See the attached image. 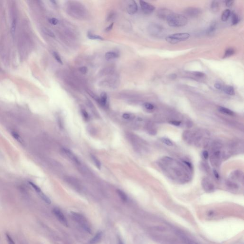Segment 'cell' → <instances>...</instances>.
<instances>
[{"mask_svg": "<svg viewBox=\"0 0 244 244\" xmlns=\"http://www.w3.org/2000/svg\"><path fill=\"white\" fill-rule=\"evenodd\" d=\"M167 21L170 26L181 27L187 24V19L185 16L182 14L173 13Z\"/></svg>", "mask_w": 244, "mask_h": 244, "instance_id": "6da1fadb", "label": "cell"}, {"mask_svg": "<svg viewBox=\"0 0 244 244\" xmlns=\"http://www.w3.org/2000/svg\"><path fill=\"white\" fill-rule=\"evenodd\" d=\"M71 213L73 218L74 219V220L80 224V225H81V227L86 231L89 233H91L92 230L91 225L85 217L83 215L78 213L72 212Z\"/></svg>", "mask_w": 244, "mask_h": 244, "instance_id": "7a4b0ae2", "label": "cell"}, {"mask_svg": "<svg viewBox=\"0 0 244 244\" xmlns=\"http://www.w3.org/2000/svg\"><path fill=\"white\" fill-rule=\"evenodd\" d=\"M190 37L188 33H175L166 37V41L171 44H176L187 40Z\"/></svg>", "mask_w": 244, "mask_h": 244, "instance_id": "3957f363", "label": "cell"}, {"mask_svg": "<svg viewBox=\"0 0 244 244\" xmlns=\"http://www.w3.org/2000/svg\"><path fill=\"white\" fill-rule=\"evenodd\" d=\"M149 33L156 37H162L165 35V31L163 27L157 24L152 23L148 27Z\"/></svg>", "mask_w": 244, "mask_h": 244, "instance_id": "277c9868", "label": "cell"}, {"mask_svg": "<svg viewBox=\"0 0 244 244\" xmlns=\"http://www.w3.org/2000/svg\"><path fill=\"white\" fill-rule=\"evenodd\" d=\"M53 213L60 223L65 226H68V224L67 220L66 219L64 214L62 212V211L59 209L57 208H54L53 209Z\"/></svg>", "mask_w": 244, "mask_h": 244, "instance_id": "5b68a950", "label": "cell"}, {"mask_svg": "<svg viewBox=\"0 0 244 244\" xmlns=\"http://www.w3.org/2000/svg\"><path fill=\"white\" fill-rule=\"evenodd\" d=\"M140 4L143 11L146 14H149L155 10V7L144 0L140 1Z\"/></svg>", "mask_w": 244, "mask_h": 244, "instance_id": "8992f818", "label": "cell"}, {"mask_svg": "<svg viewBox=\"0 0 244 244\" xmlns=\"http://www.w3.org/2000/svg\"><path fill=\"white\" fill-rule=\"evenodd\" d=\"M173 13L172 11L166 8L160 9L157 11V15L159 18L166 21L169 19Z\"/></svg>", "mask_w": 244, "mask_h": 244, "instance_id": "52a82bcc", "label": "cell"}, {"mask_svg": "<svg viewBox=\"0 0 244 244\" xmlns=\"http://www.w3.org/2000/svg\"><path fill=\"white\" fill-rule=\"evenodd\" d=\"M138 10V6L135 0L129 1L127 6V11L129 14L133 15Z\"/></svg>", "mask_w": 244, "mask_h": 244, "instance_id": "ba28073f", "label": "cell"}, {"mask_svg": "<svg viewBox=\"0 0 244 244\" xmlns=\"http://www.w3.org/2000/svg\"><path fill=\"white\" fill-rule=\"evenodd\" d=\"M184 12L186 15L190 17H196L200 14L201 11L198 8L190 7L186 9Z\"/></svg>", "mask_w": 244, "mask_h": 244, "instance_id": "9c48e42d", "label": "cell"}, {"mask_svg": "<svg viewBox=\"0 0 244 244\" xmlns=\"http://www.w3.org/2000/svg\"><path fill=\"white\" fill-rule=\"evenodd\" d=\"M216 27H217L216 22L215 21H213L207 30V32H206L207 34L208 35H209L213 34L215 33V30L216 29Z\"/></svg>", "mask_w": 244, "mask_h": 244, "instance_id": "30bf717a", "label": "cell"}, {"mask_svg": "<svg viewBox=\"0 0 244 244\" xmlns=\"http://www.w3.org/2000/svg\"><path fill=\"white\" fill-rule=\"evenodd\" d=\"M119 57L118 53L114 52H109L106 53L105 58L107 60H110L116 59Z\"/></svg>", "mask_w": 244, "mask_h": 244, "instance_id": "8fae6325", "label": "cell"}, {"mask_svg": "<svg viewBox=\"0 0 244 244\" xmlns=\"http://www.w3.org/2000/svg\"><path fill=\"white\" fill-rule=\"evenodd\" d=\"M224 91L227 95L230 96H234V90L233 87L230 85H226L224 88Z\"/></svg>", "mask_w": 244, "mask_h": 244, "instance_id": "7c38bea8", "label": "cell"}, {"mask_svg": "<svg viewBox=\"0 0 244 244\" xmlns=\"http://www.w3.org/2000/svg\"><path fill=\"white\" fill-rule=\"evenodd\" d=\"M203 185L205 191H211L214 189L212 184L206 179L203 181Z\"/></svg>", "mask_w": 244, "mask_h": 244, "instance_id": "4fadbf2b", "label": "cell"}, {"mask_svg": "<svg viewBox=\"0 0 244 244\" xmlns=\"http://www.w3.org/2000/svg\"><path fill=\"white\" fill-rule=\"evenodd\" d=\"M102 235H103V234H102V232H98L95 235V236L91 239V240L90 241V243L92 244H95L98 243L100 241V240L101 239Z\"/></svg>", "mask_w": 244, "mask_h": 244, "instance_id": "5bb4252c", "label": "cell"}, {"mask_svg": "<svg viewBox=\"0 0 244 244\" xmlns=\"http://www.w3.org/2000/svg\"><path fill=\"white\" fill-rule=\"evenodd\" d=\"M99 101L103 106L106 105L107 102V95L106 93L103 92L101 94L100 97L99 98Z\"/></svg>", "mask_w": 244, "mask_h": 244, "instance_id": "9a60e30c", "label": "cell"}, {"mask_svg": "<svg viewBox=\"0 0 244 244\" xmlns=\"http://www.w3.org/2000/svg\"><path fill=\"white\" fill-rule=\"evenodd\" d=\"M219 111L223 114H226L227 115L233 116L234 115V113L232 111H231V110H230L228 108H225L224 107H220L219 108Z\"/></svg>", "mask_w": 244, "mask_h": 244, "instance_id": "2e32d148", "label": "cell"}, {"mask_svg": "<svg viewBox=\"0 0 244 244\" xmlns=\"http://www.w3.org/2000/svg\"><path fill=\"white\" fill-rule=\"evenodd\" d=\"M231 14V11L229 9H226L223 11L222 14L221 19L224 21H226L228 19L230 15Z\"/></svg>", "mask_w": 244, "mask_h": 244, "instance_id": "e0dca14e", "label": "cell"}, {"mask_svg": "<svg viewBox=\"0 0 244 244\" xmlns=\"http://www.w3.org/2000/svg\"><path fill=\"white\" fill-rule=\"evenodd\" d=\"M211 10L214 12H217L219 10V4L217 1H213L211 6Z\"/></svg>", "mask_w": 244, "mask_h": 244, "instance_id": "ac0fdd59", "label": "cell"}, {"mask_svg": "<svg viewBox=\"0 0 244 244\" xmlns=\"http://www.w3.org/2000/svg\"><path fill=\"white\" fill-rule=\"evenodd\" d=\"M87 37L89 39L91 40H103L104 39L100 36L96 35L95 34H93L91 32H89L87 34Z\"/></svg>", "mask_w": 244, "mask_h": 244, "instance_id": "d6986e66", "label": "cell"}, {"mask_svg": "<svg viewBox=\"0 0 244 244\" xmlns=\"http://www.w3.org/2000/svg\"><path fill=\"white\" fill-rule=\"evenodd\" d=\"M117 191L118 195L123 201L126 202L127 201V197L125 192L120 189H117Z\"/></svg>", "mask_w": 244, "mask_h": 244, "instance_id": "ffe728a7", "label": "cell"}, {"mask_svg": "<svg viewBox=\"0 0 244 244\" xmlns=\"http://www.w3.org/2000/svg\"><path fill=\"white\" fill-rule=\"evenodd\" d=\"M64 151L65 152V153L67 154V155L69 156L70 158H71V159L74 160V161L75 162H79L77 160V159L76 158V157L75 156H74V155L73 154V153L70 151V150H69L68 149L66 148L64 149Z\"/></svg>", "mask_w": 244, "mask_h": 244, "instance_id": "44dd1931", "label": "cell"}, {"mask_svg": "<svg viewBox=\"0 0 244 244\" xmlns=\"http://www.w3.org/2000/svg\"><path fill=\"white\" fill-rule=\"evenodd\" d=\"M11 134L12 136L13 137V138L15 139L19 143H20L21 144L23 143V140H22V138L21 137L20 135L17 133H16L14 131H12L11 133Z\"/></svg>", "mask_w": 244, "mask_h": 244, "instance_id": "7402d4cb", "label": "cell"}, {"mask_svg": "<svg viewBox=\"0 0 244 244\" xmlns=\"http://www.w3.org/2000/svg\"><path fill=\"white\" fill-rule=\"evenodd\" d=\"M39 194L40 195V196L42 198V199L46 203H47V204H50L51 203V201L50 199L47 195H46L44 194H43V192H41V193H40Z\"/></svg>", "mask_w": 244, "mask_h": 244, "instance_id": "603a6c76", "label": "cell"}, {"mask_svg": "<svg viewBox=\"0 0 244 244\" xmlns=\"http://www.w3.org/2000/svg\"><path fill=\"white\" fill-rule=\"evenodd\" d=\"M234 53V51L233 49H232V48H229V49H227L226 50V51H225V52L224 53V58L229 57L231 56H232V55H233Z\"/></svg>", "mask_w": 244, "mask_h": 244, "instance_id": "cb8c5ba5", "label": "cell"}, {"mask_svg": "<svg viewBox=\"0 0 244 244\" xmlns=\"http://www.w3.org/2000/svg\"><path fill=\"white\" fill-rule=\"evenodd\" d=\"M43 32L46 35L49 36L51 37L54 38L55 37V35L54 34L53 32H52L51 30L46 28H43Z\"/></svg>", "mask_w": 244, "mask_h": 244, "instance_id": "d4e9b609", "label": "cell"}, {"mask_svg": "<svg viewBox=\"0 0 244 244\" xmlns=\"http://www.w3.org/2000/svg\"><path fill=\"white\" fill-rule=\"evenodd\" d=\"M231 21H232V24L233 25H236V24H237V23L239 21L238 17L237 15L236 14H235V13H232Z\"/></svg>", "mask_w": 244, "mask_h": 244, "instance_id": "484cf974", "label": "cell"}, {"mask_svg": "<svg viewBox=\"0 0 244 244\" xmlns=\"http://www.w3.org/2000/svg\"><path fill=\"white\" fill-rule=\"evenodd\" d=\"M91 157H92V159L93 160V161L94 162L95 164H96V167L99 169H101V163L99 161V160L97 159L96 157L95 156H91Z\"/></svg>", "mask_w": 244, "mask_h": 244, "instance_id": "4316f807", "label": "cell"}, {"mask_svg": "<svg viewBox=\"0 0 244 244\" xmlns=\"http://www.w3.org/2000/svg\"><path fill=\"white\" fill-rule=\"evenodd\" d=\"M161 140L163 143H164L166 145L168 146H173V142L170 140V139H169L168 138H161Z\"/></svg>", "mask_w": 244, "mask_h": 244, "instance_id": "83f0119b", "label": "cell"}, {"mask_svg": "<svg viewBox=\"0 0 244 244\" xmlns=\"http://www.w3.org/2000/svg\"><path fill=\"white\" fill-rule=\"evenodd\" d=\"M53 55L54 58H55V59L59 63V64H63V61H62V60L61 59V58L60 57V55H59V54L56 53V52H53Z\"/></svg>", "mask_w": 244, "mask_h": 244, "instance_id": "f1b7e54d", "label": "cell"}, {"mask_svg": "<svg viewBox=\"0 0 244 244\" xmlns=\"http://www.w3.org/2000/svg\"><path fill=\"white\" fill-rule=\"evenodd\" d=\"M16 26V21L15 19H14L12 22L11 27V32L13 35L14 34V33L15 32Z\"/></svg>", "mask_w": 244, "mask_h": 244, "instance_id": "f546056e", "label": "cell"}, {"mask_svg": "<svg viewBox=\"0 0 244 244\" xmlns=\"http://www.w3.org/2000/svg\"><path fill=\"white\" fill-rule=\"evenodd\" d=\"M29 183L30 185H32V187L34 189V190L36 191L38 193H41L42 192L41 189H40V188L39 186H38L37 185H36L35 184H34L33 183H32V182H29Z\"/></svg>", "mask_w": 244, "mask_h": 244, "instance_id": "4dcf8cb0", "label": "cell"}, {"mask_svg": "<svg viewBox=\"0 0 244 244\" xmlns=\"http://www.w3.org/2000/svg\"><path fill=\"white\" fill-rule=\"evenodd\" d=\"M144 106L145 107V108H146V109L147 110H153L154 108V106L153 105H152V104L151 103H145L144 104Z\"/></svg>", "mask_w": 244, "mask_h": 244, "instance_id": "1f68e13d", "label": "cell"}, {"mask_svg": "<svg viewBox=\"0 0 244 244\" xmlns=\"http://www.w3.org/2000/svg\"><path fill=\"white\" fill-rule=\"evenodd\" d=\"M192 74H193L194 76L197 77H199V78H202V77H204L205 75L204 73H203L202 72H194L192 73Z\"/></svg>", "mask_w": 244, "mask_h": 244, "instance_id": "d6a6232c", "label": "cell"}, {"mask_svg": "<svg viewBox=\"0 0 244 244\" xmlns=\"http://www.w3.org/2000/svg\"><path fill=\"white\" fill-rule=\"evenodd\" d=\"M48 21H49V22L52 24H53V25H56L58 23H59V21L56 18H49Z\"/></svg>", "mask_w": 244, "mask_h": 244, "instance_id": "836d02e7", "label": "cell"}, {"mask_svg": "<svg viewBox=\"0 0 244 244\" xmlns=\"http://www.w3.org/2000/svg\"><path fill=\"white\" fill-rule=\"evenodd\" d=\"M79 71L83 74H86L87 72H88V68L87 67H85V66H83V67H81L80 68H79Z\"/></svg>", "mask_w": 244, "mask_h": 244, "instance_id": "e575fe53", "label": "cell"}, {"mask_svg": "<svg viewBox=\"0 0 244 244\" xmlns=\"http://www.w3.org/2000/svg\"><path fill=\"white\" fill-rule=\"evenodd\" d=\"M6 239L8 244H15L13 239L11 238V236L8 234H6Z\"/></svg>", "mask_w": 244, "mask_h": 244, "instance_id": "d590c367", "label": "cell"}, {"mask_svg": "<svg viewBox=\"0 0 244 244\" xmlns=\"http://www.w3.org/2000/svg\"><path fill=\"white\" fill-rule=\"evenodd\" d=\"M170 123L171 124L174 125V126H179L180 125L181 123V122L177 121H170Z\"/></svg>", "mask_w": 244, "mask_h": 244, "instance_id": "8d00e7d4", "label": "cell"}, {"mask_svg": "<svg viewBox=\"0 0 244 244\" xmlns=\"http://www.w3.org/2000/svg\"><path fill=\"white\" fill-rule=\"evenodd\" d=\"M234 0H227L225 1V4L227 7H230L233 5Z\"/></svg>", "mask_w": 244, "mask_h": 244, "instance_id": "74e56055", "label": "cell"}, {"mask_svg": "<svg viewBox=\"0 0 244 244\" xmlns=\"http://www.w3.org/2000/svg\"><path fill=\"white\" fill-rule=\"evenodd\" d=\"M214 86H215V88H216L217 89H219V90H220V89H221L222 88V85L220 83H215Z\"/></svg>", "mask_w": 244, "mask_h": 244, "instance_id": "f35d334b", "label": "cell"}, {"mask_svg": "<svg viewBox=\"0 0 244 244\" xmlns=\"http://www.w3.org/2000/svg\"><path fill=\"white\" fill-rule=\"evenodd\" d=\"M113 26H114V23H112L109 26H108V27H107V28L106 29V31L107 32H110V31H111V30L113 29Z\"/></svg>", "mask_w": 244, "mask_h": 244, "instance_id": "ab89813d", "label": "cell"}, {"mask_svg": "<svg viewBox=\"0 0 244 244\" xmlns=\"http://www.w3.org/2000/svg\"><path fill=\"white\" fill-rule=\"evenodd\" d=\"M82 114H83L84 117L86 119H87L88 118V114L87 112L85 110H82Z\"/></svg>", "mask_w": 244, "mask_h": 244, "instance_id": "60d3db41", "label": "cell"}, {"mask_svg": "<svg viewBox=\"0 0 244 244\" xmlns=\"http://www.w3.org/2000/svg\"><path fill=\"white\" fill-rule=\"evenodd\" d=\"M208 155H209V154H208V153L207 151H203V156L204 157L205 159H207L208 158Z\"/></svg>", "mask_w": 244, "mask_h": 244, "instance_id": "b9f144b4", "label": "cell"}, {"mask_svg": "<svg viewBox=\"0 0 244 244\" xmlns=\"http://www.w3.org/2000/svg\"><path fill=\"white\" fill-rule=\"evenodd\" d=\"M123 117L124 118V119H128L130 118V115L129 114H127V113H125L123 115Z\"/></svg>", "mask_w": 244, "mask_h": 244, "instance_id": "7bdbcfd3", "label": "cell"}, {"mask_svg": "<svg viewBox=\"0 0 244 244\" xmlns=\"http://www.w3.org/2000/svg\"><path fill=\"white\" fill-rule=\"evenodd\" d=\"M184 163H185V165H186V166H187L188 167H189L190 168H192V165H191V163H190L189 162H187V161H184Z\"/></svg>", "mask_w": 244, "mask_h": 244, "instance_id": "ee69618b", "label": "cell"}, {"mask_svg": "<svg viewBox=\"0 0 244 244\" xmlns=\"http://www.w3.org/2000/svg\"><path fill=\"white\" fill-rule=\"evenodd\" d=\"M213 172H214V175H215V177L216 178H218H218H219V175H218V173H217V172L215 170H214V171H213Z\"/></svg>", "mask_w": 244, "mask_h": 244, "instance_id": "f6af8a7d", "label": "cell"}, {"mask_svg": "<svg viewBox=\"0 0 244 244\" xmlns=\"http://www.w3.org/2000/svg\"><path fill=\"white\" fill-rule=\"evenodd\" d=\"M169 77L171 79H175V78H176V75L175 74H172L170 75Z\"/></svg>", "mask_w": 244, "mask_h": 244, "instance_id": "bcb514c9", "label": "cell"}, {"mask_svg": "<svg viewBox=\"0 0 244 244\" xmlns=\"http://www.w3.org/2000/svg\"><path fill=\"white\" fill-rule=\"evenodd\" d=\"M119 244H124L121 239H119Z\"/></svg>", "mask_w": 244, "mask_h": 244, "instance_id": "7dc6e473", "label": "cell"}]
</instances>
